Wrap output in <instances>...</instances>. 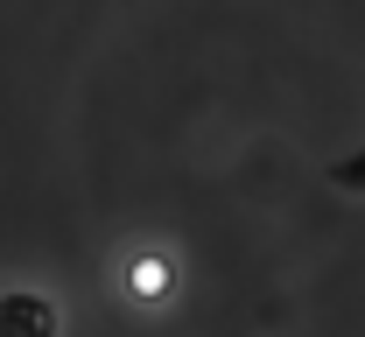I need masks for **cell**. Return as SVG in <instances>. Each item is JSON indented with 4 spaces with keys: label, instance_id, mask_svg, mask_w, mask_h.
Instances as JSON below:
<instances>
[{
    "label": "cell",
    "instance_id": "3",
    "mask_svg": "<svg viewBox=\"0 0 365 337\" xmlns=\"http://www.w3.org/2000/svg\"><path fill=\"white\" fill-rule=\"evenodd\" d=\"M337 176H344V183H365V155H359V162H344Z\"/></svg>",
    "mask_w": 365,
    "mask_h": 337
},
{
    "label": "cell",
    "instance_id": "1",
    "mask_svg": "<svg viewBox=\"0 0 365 337\" xmlns=\"http://www.w3.org/2000/svg\"><path fill=\"white\" fill-rule=\"evenodd\" d=\"M0 337H56V309L43 295H0Z\"/></svg>",
    "mask_w": 365,
    "mask_h": 337
},
{
    "label": "cell",
    "instance_id": "2",
    "mask_svg": "<svg viewBox=\"0 0 365 337\" xmlns=\"http://www.w3.org/2000/svg\"><path fill=\"white\" fill-rule=\"evenodd\" d=\"M134 289H140V295H162V289H169V274H162V260H140V267H134Z\"/></svg>",
    "mask_w": 365,
    "mask_h": 337
}]
</instances>
